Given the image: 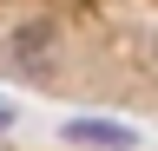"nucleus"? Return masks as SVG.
I'll return each instance as SVG.
<instances>
[{
    "label": "nucleus",
    "mask_w": 158,
    "mask_h": 151,
    "mask_svg": "<svg viewBox=\"0 0 158 151\" xmlns=\"http://www.w3.org/2000/svg\"><path fill=\"white\" fill-rule=\"evenodd\" d=\"M7 125H13V112H7V105H0V131H7Z\"/></svg>",
    "instance_id": "7ed1b4c3"
},
{
    "label": "nucleus",
    "mask_w": 158,
    "mask_h": 151,
    "mask_svg": "<svg viewBox=\"0 0 158 151\" xmlns=\"http://www.w3.org/2000/svg\"><path fill=\"white\" fill-rule=\"evenodd\" d=\"M59 131H66V145H86V151H132V145H138L132 125H118V118H92V112L66 118Z\"/></svg>",
    "instance_id": "f257e3e1"
},
{
    "label": "nucleus",
    "mask_w": 158,
    "mask_h": 151,
    "mask_svg": "<svg viewBox=\"0 0 158 151\" xmlns=\"http://www.w3.org/2000/svg\"><path fill=\"white\" fill-rule=\"evenodd\" d=\"M46 46H53V26H20L13 40H7V59H27V66H46Z\"/></svg>",
    "instance_id": "f03ea898"
}]
</instances>
